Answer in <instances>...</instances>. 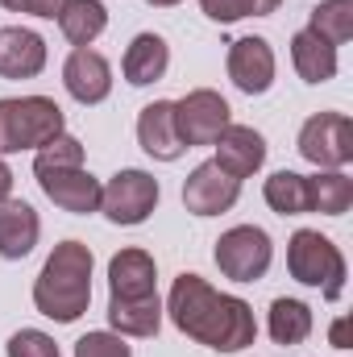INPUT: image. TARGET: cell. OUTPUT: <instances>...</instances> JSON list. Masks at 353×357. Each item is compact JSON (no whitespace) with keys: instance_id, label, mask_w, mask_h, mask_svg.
Here are the masks:
<instances>
[{"instance_id":"obj_1","label":"cell","mask_w":353,"mask_h":357,"mask_svg":"<svg viewBox=\"0 0 353 357\" xmlns=\"http://www.w3.org/2000/svg\"><path fill=\"white\" fill-rule=\"evenodd\" d=\"M167 316L183 337H191L195 345H208L216 354H241L258 337V320L246 299L225 295L208 278L187 274V270L171 282Z\"/></svg>"},{"instance_id":"obj_2","label":"cell","mask_w":353,"mask_h":357,"mask_svg":"<svg viewBox=\"0 0 353 357\" xmlns=\"http://www.w3.org/2000/svg\"><path fill=\"white\" fill-rule=\"evenodd\" d=\"M91 250L84 241H63L33 278V307L54 324H75L91 303Z\"/></svg>"},{"instance_id":"obj_3","label":"cell","mask_w":353,"mask_h":357,"mask_svg":"<svg viewBox=\"0 0 353 357\" xmlns=\"http://www.w3.org/2000/svg\"><path fill=\"white\" fill-rule=\"evenodd\" d=\"M59 133H67V116L50 96L0 100V158L21 150H42Z\"/></svg>"},{"instance_id":"obj_4","label":"cell","mask_w":353,"mask_h":357,"mask_svg":"<svg viewBox=\"0 0 353 357\" xmlns=\"http://www.w3.org/2000/svg\"><path fill=\"white\" fill-rule=\"evenodd\" d=\"M287 270L295 282L316 287L329 303H337L345 291V254L320 229H299L287 241Z\"/></svg>"},{"instance_id":"obj_5","label":"cell","mask_w":353,"mask_h":357,"mask_svg":"<svg viewBox=\"0 0 353 357\" xmlns=\"http://www.w3.org/2000/svg\"><path fill=\"white\" fill-rule=\"evenodd\" d=\"M295 150L316 171H345L353 162V121L345 112H316L303 121Z\"/></svg>"},{"instance_id":"obj_6","label":"cell","mask_w":353,"mask_h":357,"mask_svg":"<svg viewBox=\"0 0 353 357\" xmlns=\"http://www.w3.org/2000/svg\"><path fill=\"white\" fill-rule=\"evenodd\" d=\"M212 258H216V266H220L225 278H233V282H258V278H266V270L274 262V241L258 225H233L229 233L216 237Z\"/></svg>"},{"instance_id":"obj_7","label":"cell","mask_w":353,"mask_h":357,"mask_svg":"<svg viewBox=\"0 0 353 357\" xmlns=\"http://www.w3.org/2000/svg\"><path fill=\"white\" fill-rule=\"evenodd\" d=\"M158 178L150 175V171H137V167H125V171H117V175L104 183V191H100V212L112 220V225H125V229H133V225H146L150 220V212L158 208Z\"/></svg>"},{"instance_id":"obj_8","label":"cell","mask_w":353,"mask_h":357,"mask_svg":"<svg viewBox=\"0 0 353 357\" xmlns=\"http://www.w3.org/2000/svg\"><path fill=\"white\" fill-rule=\"evenodd\" d=\"M175 125H179V137H183L187 150L212 146L233 125V108H229V100L220 91L195 88V91H187L183 100H175Z\"/></svg>"},{"instance_id":"obj_9","label":"cell","mask_w":353,"mask_h":357,"mask_svg":"<svg viewBox=\"0 0 353 357\" xmlns=\"http://www.w3.org/2000/svg\"><path fill=\"white\" fill-rule=\"evenodd\" d=\"M225 67H229L233 88L246 91V96H266V91L274 88V71H278L274 50H270V42H266L262 33H246V38L229 42Z\"/></svg>"},{"instance_id":"obj_10","label":"cell","mask_w":353,"mask_h":357,"mask_svg":"<svg viewBox=\"0 0 353 357\" xmlns=\"http://www.w3.org/2000/svg\"><path fill=\"white\" fill-rule=\"evenodd\" d=\"M241 199V178L220 171L212 158L200 162L191 175L183 178V208L191 216H220Z\"/></svg>"},{"instance_id":"obj_11","label":"cell","mask_w":353,"mask_h":357,"mask_svg":"<svg viewBox=\"0 0 353 357\" xmlns=\"http://www.w3.org/2000/svg\"><path fill=\"white\" fill-rule=\"evenodd\" d=\"M63 88L84 108L104 104L108 91H112V67H108V59L100 50H91V46H75L67 54V63H63Z\"/></svg>"},{"instance_id":"obj_12","label":"cell","mask_w":353,"mask_h":357,"mask_svg":"<svg viewBox=\"0 0 353 357\" xmlns=\"http://www.w3.org/2000/svg\"><path fill=\"white\" fill-rule=\"evenodd\" d=\"M38 187L46 191V199L71 216H91L100 212V191L104 183L84 171V167H67V171H42L38 175Z\"/></svg>"},{"instance_id":"obj_13","label":"cell","mask_w":353,"mask_h":357,"mask_svg":"<svg viewBox=\"0 0 353 357\" xmlns=\"http://www.w3.org/2000/svg\"><path fill=\"white\" fill-rule=\"evenodd\" d=\"M137 146L154 162H179L183 158V137L175 125V100H154L137 112Z\"/></svg>"},{"instance_id":"obj_14","label":"cell","mask_w":353,"mask_h":357,"mask_svg":"<svg viewBox=\"0 0 353 357\" xmlns=\"http://www.w3.org/2000/svg\"><path fill=\"white\" fill-rule=\"evenodd\" d=\"M212 146H216L212 162L220 171H229L233 178H250L266 167V137L254 125H229Z\"/></svg>"},{"instance_id":"obj_15","label":"cell","mask_w":353,"mask_h":357,"mask_svg":"<svg viewBox=\"0 0 353 357\" xmlns=\"http://www.w3.org/2000/svg\"><path fill=\"white\" fill-rule=\"evenodd\" d=\"M154 282H158V266H154V258L146 250L129 245V250L112 254V262H108V299H146V295L158 291Z\"/></svg>"},{"instance_id":"obj_16","label":"cell","mask_w":353,"mask_h":357,"mask_svg":"<svg viewBox=\"0 0 353 357\" xmlns=\"http://www.w3.org/2000/svg\"><path fill=\"white\" fill-rule=\"evenodd\" d=\"M46 71V42L25 25L0 29V79H33Z\"/></svg>"},{"instance_id":"obj_17","label":"cell","mask_w":353,"mask_h":357,"mask_svg":"<svg viewBox=\"0 0 353 357\" xmlns=\"http://www.w3.org/2000/svg\"><path fill=\"white\" fill-rule=\"evenodd\" d=\"M171 67V46L163 33H137L129 46H125V59H121V75L129 88H150L167 75Z\"/></svg>"},{"instance_id":"obj_18","label":"cell","mask_w":353,"mask_h":357,"mask_svg":"<svg viewBox=\"0 0 353 357\" xmlns=\"http://www.w3.org/2000/svg\"><path fill=\"white\" fill-rule=\"evenodd\" d=\"M38 237H42L38 212L25 199H4L0 204V258H8V262L29 258L33 245H38Z\"/></svg>"},{"instance_id":"obj_19","label":"cell","mask_w":353,"mask_h":357,"mask_svg":"<svg viewBox=\"0 0 353 357\" xmlns=\"http://www.w3.org/2000/svg\"><path fill=\"white\" fill-rule=\"evenodd\" d=\"M291 67H295V75H299L303 84L320 88V84H329V79L337 75L341 59H337V46H329V42L316 38L312 29H299V33L291 38Z\"/></svg>"},{"instance_id":"obj_20","label":"cell","mask_w":353,"mask_h":357,"mask_svg":"<svg viewBox=\"0 0 353 357\" xmlns=\"http://www.w3.org/2000/svg\"><path fill=\"white\" fill-rule=\"evenodd\" d=\"M108 324L117 337H158L163 328V299L158 291L146 295V299H108Z\"/></svg>"},{"instance_id":"obj_21","label":"cell","mask_w":353,"mask_h":357,"mask_svg":"<svg viewBox=\"0 0 353 357\" xmlns=\"http://www.w3.org/2000/svg\"><path fill=\"white\" fill-rule=\"evenodd\" d=\"M312 307L303 303V299H274L270 303V312H266V333H270V341L274 345H303L308 337H312Z\"/></svg>"},{"instance_id":"obj_22","label":"cell","mask_w":353,"mask_h":357,"mask_svg":"<svg viewBox=\"0 0 353 357\" xmlns=\"http://www.w3.org/2000/svg\"><path fill=\"white\" fill-rule=\"evenodd\" d=\"M353 208V178L345 171H316L308 175V212L345 216Z\"/></svg>"},{"instance_id":"obj_23","label":"cell","mask_w":353,"mask_h":357,"mask_svg":"<svg viewBox=\"0 0 353 357\" xmlns=\"http://www.w3.org/2000/svg\"><path fill=\"white\" fill-rule=\"evenodd\" d=\"M59 29L71 46H91L108 29V8L100 0H67L59 13Z\"/></svg>"},{"instance_id":"obj_24","label":"cell","mask_w":353,"mask_h":357,"mask_svg":"<svg viewBox=\"0 0 353 357\" xmlns=\"http://www.w3.org/2000/svg\"><path fill=\"white\" fill-rule=\"evenodd\" d=\"M262 199L278 216H303L308 212V175L299 171H274L262 183Z\"/></svg>"},{"instance_id":"obj_25","label":"cell","mask_w":353,"mask_h":357,"mask_svg":"<svg viewBox=\"0 0 353 357\" xmlns=\"http://www.w3.org/2000/svg\"><path fill=\"white\" fill-rule=\"evenodd\" d=\"M308 29L329 46H345L353 38V0H320L308 13Z\"/></svg>"},{"instance_id":"obj_26","label":"cell","mask_w":353,"mask_h":357,"mask_svg":"<svg viewBox=\"0 0 353 357\" xmlns=\"http://www.w3.org/2000/svg\"><path fill=\"white\" fill-rule=\"evenodd\" d=\"M67 167H84V142L71 133H59L54 142H46L42 150H33V175L42 171H67Z\"/></svg>"},{"instance_id":"obj_27","label":"cell","mask_w":353,"mask_h":357,"mask_svg":"<svg viewBox=\"0 0 353 357\" xmlns=\"http://www.w3.org/2000/svg\"><path fill=\"white\" fill-rule=\"evenodd\" d=\"M278 4L283 0H200L204 17L216 25H233L246 17H270V13H278Z\"/></svg>"},{"instance_id":"obj_28","label":"cell","mask_w":353,"mask_h":357,"mask_svg":"<svg viewBox=\"0 0 353 357\" xmlns=\"http://www.w3.org/2000/svg\"><path fill=\"white\" fill-rule=\"evenodd\" d=\"M4 354L8 357H63L59 345H54V337L42 333V328H21V333H13L8 345H4Z\"/></svg>"},{"instance_id":"obj_29","label":"cell","mask_w":353,"mask_h":357,"mask_svg":"<svg viewBox=\"0 0 353 357\" xmlns=\"http://www.w3.org/2000/svg\"><path fill=\"white\" fill-rule=\"evenodd\" d=\"M75 357H133V349L125 345V337L100 328V333H88L75 341Z\"/></svg>"},{"instance_id":"obj_30","label":"cell","mask_w":353,"mask_h":357,"mask_svg":"<svg viewBox=\"0 0 353 357\" xmlns=\"http://www.w3.org/2000/svg\"><path fill=\"white\" fill-rule=\"evenodd\" d=\"M63 4H67V0H21V13H29V17H42V21H59Z\"/></svg>"},{"instance_id":"obj_31","label":"cell","mask_w":353,"mask_h":357,"mask_svg":"<svg viewBox=\"0 0 353 357\" xmlns=\"http://www.w3.org/2000/svg\"><path fill=\"white\" fill-rule=\"evenodd\" d=\"M4 199H13V171H8V162L0 158V204Z\"/></svg>"},{"instance_id":"obj_32","label":"cell","mask_w":353,"mask_h":357,"mask_svg":"<svg viewBox=\"0 0 353 357\" xmlns=\"http://www.w3.org/2000/svg\"><path fill=\"white\" fill-rule=\"evenodd\" d=\"M333 345H337V349H350V337H345V320H337V324H333Z\"/></svg>"},{"instance_id":"obj_33","label":"cell","mask_w":353,"mask_h":357,"mask_svg":"<svg viewBox=\"0 0 353 357\" xmlns=\"http://www.w3.org/2000/svg\"><path fill=\"white\" fill-rule=\"evenodd\" d=\"M150 8H175V4H183V0H146Z\"/></svg>"},{"instance_id":"obj_34","label":"cell","mask_w":353,"mask_h":357,"mask_svg":"<svg viewBox=\"0 0 353 357\" xmlns=\"http://www.w3.org/2000/svg\"><path fill=\"white\" fill-rule=\"evenodd\" d=\"M0 4H4L8 13H21V0H0Z\"/></svg>"}]
</instances>
